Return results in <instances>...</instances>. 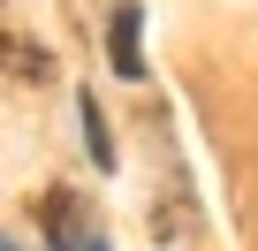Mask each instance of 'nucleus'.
Listing matches in <instances>:
<instances>
[{"instance_id": "1", "label": "nucleus", "mask_w": 258, "mask_h": 251, "mask_svg": "<svg viewBox=\"0 0 258 251\" xmlns=\"http://www.w3.org/2000/svg\"><path fill=\"white\" fill-rule=\"evenodd\" d=\"M106 54H114V76H145V54H137V0H121V8H114Z\"/></svg>"}, {"instance_id": "2", "label": "nucleus", "mask_w": 258, "mask_h": 251, "mask_svg": "<svg viewBox=\"0 0 258 251\" xmlns=\"http://www.w3.org/2000/svg\"><path fill=\"white\" fill-rule=\"evenodd\" d=\"M84 137H91V160H99V168H106V160H114V153H106V122H99V107H84Z\"/></svg>"}]
</instances>
